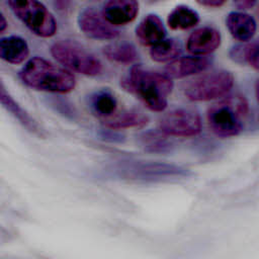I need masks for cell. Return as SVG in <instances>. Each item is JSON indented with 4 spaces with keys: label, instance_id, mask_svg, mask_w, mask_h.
I'll return each mask as SVG.
<instances>
[{
    "label": "cell",
    "instance_id": "obj_1",
    "mask_svg": "<svg viewBox=\"0 0 259 259\" xmlns=\"http://www.w3.org/2000/svg\"><path fill=\"white\" fill-rule=\"evenodd\" d=\"M191 175L190 170L178 165L135 159L112 161L100 171V176L103 178L134 183L175 181Z\"/></svg>",
    "mask_w": 259,
    "mask_h": 259
},
{
    "label": "cell",
    "instance_id": "obj_2",
    "mask_svg": "<svg viewBox=\"0 0 259 259\" xmlns=\"http://www.w3.org/2000/svg\"><path fill=\"white\" fill-rule=\"evenodd\" d=\"M122 86L135 94L150 110L161 112L167 107L173 82L166 73L162 74L135 65L131 68L128 76L122 80Z\"/></svg>",
    "mask_w": 259,
    "mask_h": 259
},
{
    "label": "cell",
    "instance_id": "obj_3",
    "mask_svg": "<svg viewBox=\"0 0 259 259\" xmlns=\"http://www.w3.org/2000/svg\"><path fill=\"white\" fill-rule=\"evenodd\" d=\"M18 76L29 88L52 93H68L74 90L76 85L72 73L39 57L31 58L19 71Z\"/></svg>",
    "mask_w": 259,
    "mask_h": 259
},
{
    "label": "cell",
    "instance_id": "obj_4",
    "mask_svg": "<svg viewBox=\"0 0 259 259\" xmlns=\"http://www.w3.org/2000/svg\"><path fill=\"white\" fill-rule=\"evenodd\" d=\"M248 112L249 104L244 95H228L207 109L208 126L220 138L236 137L242 133Z\"/></svg>",
    "mask_w": 259,
    "mask_h": 259
},
{
    "label": "cell",
    "instance_id": "obj_5",
    "mask_svg": "<svg viewBox=\"0 0 259 259\" xmlns=\"http://www.w3.org/2000/svg\"><path fill=\"white\" fill-rule=\"evenodd\" d=\"M13 14L35 35L51 37L57 31V22L47 7L37 0H6Z\"/></svg>",
    "mask_w": 259,
    "mask_h": 259
},
{
    "label": "cell",
    "instance_id": "obj_6",
    "mask_svg": "<svg viewBox=\"0 0 259 259\" xmlns=\"http://www.w3.org/2000/svg\"><path fill=\"white\" fill-rule=\"evenodd\" d=\"M234 85V75L227 70L202 74L183 85L184 95L191 101H208L225 96Z\"/></svg>",
    "mask_w": 259,
    "mask_h": 259
},
{
    "label": "cell",
    "instance_id": "obj_7",
    "mask_svg": "<svg viewBox=\"0 0 259 259\" xmlns=\"http://www.w3.org/2000/svg\"><path fill=\"white\" fill-rule=\"evenodd\" d=\"M53 57L66 68L86 76H96L102 71V64L93 54L72 40H60L51 48Z\"/></svg>",
    "mask_w": 259,
    "mask_h": 259
},
{
    "label": "cell",
    "instance_id": "obj_8",
    "mask_svg": "<svg viewBox=\"0 0 259 259\" xmlns=\"http://www.w3.org/2000/svg\"><path fill=\"white\" fill-rule=\"evenodd\" d=\"M159 130L171 137H193L201 131V118L193 109L174 108L162 116Z\"/></svg>",
    "mask_w": 259,
    "mask_h": 259
},
{
    "label": "cell",
    "instance_id": "obj_9",
    "mask_svg": "<svg viewBox=\"0 0 259 259\" xmlns=\"http://www.w3.org/2000/svg\"><path fill=\"white\" fill-rule=\"evenodd\" d=\"M78 26L87 36L94 39H113L119 31L93 8H85L79 13Z\"/></svg>",
    "mask_w": 259,
    "mask_h": 259
},
{
    "label": "cell",
    "instance_id": "obj_10",
    "mask_svg": "<svg viewBox=\"0 0 259 259\" xmlns=\"http://www.w3.org/2000/svg\"><path fill=\"white\" fill-rule=\"evenodd\" d=\"M221 33L210 26H202L190 33L186 49L194 56H206L214 52L221 45Z\"/></svg>",
    "mask_w": 259,
    "mask_h": 259
},
{
    "label": "cell",
    "instance_id": "obj_11",
    "mask_svg": "<svg viewBox=\"0 0 259 259\" xmlns=\"http://www.w3.org/2000/svg\"><path fill=\"white\" fill-rule=\"evenodd\" d=\"M212 64V58L209 56L182 57L169 63L166 68V74L171 78H184L194 74L206 71Z\"/></svg>",
    "mask_w": 259,
    "mask_h": 259
},
{
    "label": "cell",
    "instance_id": "obj_12",
    "mask_svg": "<svg viewBox=\"0 0 259 259\" xmlns=\"http://www.w3.org/2000/svg\"><path fill=\"white\" fill-rule=\"evenodd\" d=\"M139 3L137 0H108L102 9L103 17L113 26L125 25L137 17Z\"/></svg>",
    "mask_w": 259,
    "mask_h": 259
},
{
    "label": "cell",
    "instance_id": "obj_13",
    "mask_svg": "<svg viewBox=\"0 0 259 259\" xmlns=\"http://www.w3.org/2000/svg\"><path fill=\"white\" fill-rule=\"evenodd\" d=\"M166 28L162 19L154 13L146 15L136 28L138 40L147 47H153L165 38Z\"/></svg>",
    "mask_w": 259,
    "mask_h": 259
},
{
    "label": "cell",
    "instance_id": "obj_14",
    "mask_svg": "<svg viewBox=\"0 0 259 259\" xmlns=\"http://www.w3.org/2000/svg\"><path fill=\"white\" fill-rule=\"evenodd\" d=\"M226 25L232 36L240 41L250 40L257 28L256 20L243 11H232L227 15Z\"/></svg>",
    "mask_w": 259,
    "mask_h": 259
},
{
    "label": "cell",
    "instance_id": "obj_15",
    "mask_svg": "<svg viewBox=\"0 0 259 259\" xmlns=\"http://www.w3.org/2000/svg\"><path fill=\"white\" fill-rule=\"evenodd\" d=\"M0 99L2 105L18 120V122L21 123L23 127H25L28 132L31 134L39 137L45 138L46 132L42 130V127L25 111L23 110L15 101L14 99L9 95V93L5 90L3 83H1V89H0Z\"/></svg>",
    "mask_w": 259,
    "mask_h": 259
},
{
    "label": "cell",
    "instance_id": "obj_16",
    "mask_svg": "<svg viewBox=\"0 0 259 259\" xmlns=\"http://www.w3.org/2000/svg\"><path fill=\"white\" fill-rule=\"evenodd\" d=\"M29 49L26 40L18 35L2 37L0 40V57L10 64H21L28 57Z\"/></svg>",
    "mask_w": 259,
    "mask_h": 259
},
{
    "label": "cell",
    "instance_id": "obj_17",
    "mask_svg": "<svg viewBox=\"0 0 259 259\" xmlns=\"http://www.w3.org/2000/svg\"><path fill=\"white\" fill-rule=\"evenodd\" d=\"M88 106L93 114L104 119L114 115L117 109V100L108 89H100L88 97Z\"/></svg>",
    "mask_w": 259,
    "mask_h": 259
},
{
    "label": "cell",
    "instance_id": "obj_18",
    "mask_svg": "<svg viewBox=\"0 0 259 259\" xmlns=\"http://www.w3.org/2000/svg\"><path fill=\"white\" fill-rule=\"evenodd\" d=\"M103 125L112 130H123V128H141L144 127L148 121L149 117L142 111L136 109H130L122 111L118 114H114L111 117L102 120Z\"/></svg>",
    "mask_w": 259,
    "mask_h": 259
},
{
    "label": "cell",
    "instance_id": "obj_19",
    "mask_svg": "<svg viewBox=\"0 0 259 259\" xmlns=\"http://www.w3.org/2000/svg\"><path fill=\"white\" fill-rule=\"evenodd\" d=\"M138 142L147 152L166 154L174 149L173 141L167 138V135L159 131H147L139 135Z\"/></svg>",
    "mask_w": 259,
    "mask_h": 259
},
{
    "label": "cell",
    "instance_id": "obj_20",
    "mask_svg": "<svg viewBox=\"0 0 259 259\" xmlns=\"http://www.w3.org/2000/svg\"><path fill=\"white\" fill-rule=\"evenodd\" d=\"M198 22V13L186 5L176 6L167 17L168 26L174 30H186L194 27Z\"/></svg>",
    "mask_w": 259,
    "mask_h": 259
},
{
    "label": "cell",
    "instance_id": "obj_21",
    "mask_svg": "<svg viewBox=\"0 0 259 259\" xmlns=\"http://www.w3.org/2000/svg\"><path fill=\"white\" fill-rule=\"evenodd\" d=\"M229 55L234 62L241 65H249L259 72V39L234 46Z\"/></svg>",
    "mask_w": 259,
    "mask_h": 259
},
{
    "label": "cell",
    "instance_id": "obj_22",
    "mask_svg": "<svg viewBox=\"0 0 259 259\" xmlns=\"http://www.w3.org/2000/svg\"><path fill=\"white\" fill-rule=\"evenodd\" d=\"M102 53L108 60L124 65L134 63L138 58L135 46L126 41L109 44L102 49Z\"/></svg>",
    "mask_w": 259,
    "mask_h": 259
},
{
    "label": "cell",
    "instance_id": "obj_23",
    "mask_svg": "<svg viewBox=\"0 0 259 259\" xmlns=\"http://www.w3.org/2000/svg\"><path fill=\"white\" fill-rule=\"evenodd\" d=\"M182 46L176 38H164L157 42L150 50V57L158 63H165L176 60L181 54Z\"/></svg>",
    "mask_w": 259,
    "mask_h": 259
},
{
    "label": "cell",
    "instance_id": "obj_24",
    "mask_svg": "<svg viewBox=\"0 0 259 259\" xmlns=\"http://www.w3.org/2000/svg\"><path fill=\"white\" fill-rule=\"evenodd\" d=\"M99 138L105 142L109 143H123L124 142V136L117 132V130H112L105 127L101 130L98 134Z\"/></svg>",
    "mask_w": 259,
    "mask_h": 259
},
{
    "label": "cell",
    "instance_id": "obj_25",
    "mask_svg": "<svg viewBox=\"0 0 259 259\" xmlns=\"http://www.w3.org/2000/svg\"><path fill=\"white\" fill-rule=\"evenodd\" d=\"M66 103H64V102H54L53 103V105H55V108H56V110H58L60 113H62L64 116H66V117H70V118H72V119H74L75 117H76V112H75V110H74V108H72L71 106H69V105H67V106H64Z\"/></svg>",
    "mask_w": 259,
    "mask_h": 259
},
{
    "label": "cell",
    "instance_id": "obj_26",
    "mask_svg": "<svg viewBox=\"0 0 259 259\" xmlns=\"http://www.w3.org/2000/svg\"><path fill=\"white\" fill-rule=\"evenodd\" d=\"M233 1H234V5L238 9L243 11L253 8L257 3V0H233Z\"/></svg>",
    "mask_w": 259,
    "mask_h": 259
},
{
    "label": "cell",
    "instance_id": "obj_27",
    "mask_svg": "<svg viewBox=\"0 0 259 259\" xmlns=\"http://www.w3.org/2000/svg\"><path fill=\"white\" fill-rule=\"evenodd\" d=\"M227 0H196V2L204 7L214 8V7H221L226 3Z\"/></svg>",
    "mask_w": 259,
    "mask_h": 259
},
{
    "label": "cell",
    "instance_id": "obj_28",
    "mask_svg": "<svg viewBox=\"0 0 259 259\" xmlns=\"http://www.w3.org/2000/svg\"><path fill=\"white\" fill-rule=\"evenodd\" d=\"M6 27H7V21L5 19L4 14L1 13V15H0V31L3 32Z\"/></svg>",
    "mask_w": 259,
    "mask_h": 259
},
{
    "label": "cell",
    "instance_id": "obj_29",
    "mask_svg": "<svg viewBox=\"0 0 259 259\" xmlns=\"http://www.w3.org/2000/svg\"><path fill=\"white\" fill-rule=\"evenodd\" d=\"M255 97H256V100L257 102L259 103V79L256 80L255 82Z\"/></svg>",
    "mask_w": 259,
    "mask_h": 259
},
{
    "label": "cell",
    "instance_id": "obj_30",
    "mask_svg": "<svg viewBox=\"0 0 259 259\" xmlns=\"http://www.w3.org/2000/svg\"><path fill=\"white\" fill-rule=\"evenodd\" d=\"M152 1H157V0H152Z\"/></svg>",
    "mask_w": 259,
    "mask_h": 259
}]
</instances>
